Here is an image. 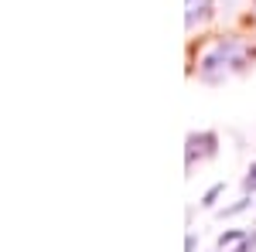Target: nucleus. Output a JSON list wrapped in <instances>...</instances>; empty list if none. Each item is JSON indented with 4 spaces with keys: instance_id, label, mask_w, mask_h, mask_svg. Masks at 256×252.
Masks as SVG:
<instances>
[{
    "instance_id": "nucleus-1",
    "label": "nucleus",
    "mask_w": 256,
    "mask_h": 252,
    "mask_svg": "<svg viewBox=\"0 0 256 252\" xmlns=\"http://www.w3.org/2000/svg\"><path fill=\"white\" fill-rule=\"evenodd\" d=\"M246 65V48L236 38H218L198 61V78L202 82H226Z\"/></svg>"
},
{
    "instance_id": "nucleus-2",
    "label": "nucleus",
    "mask_w": 256,
    "mask_h": 252,
    "mask_svg": "<svg viewBox=\"0 0 256 252\" xmlns=\"http://www.w3.org/2000/svg\"><path fill=\"white\" fill-rule=\"evenodd\" d=\"M216 143H218L216 133H192L188 136V167L195 164V154L198 157H216Z\"/></svg>"
},
{
    "instance_id": "nucleus-3",
    "label": "nucleus",
    "mask_w": 256,
    "mask_h": 252,
    "mask_svg": "<svg viewBox=\"0 0 256 252\" xmlns=\"http://www.w3.org/2000/svg\"><path fill=\"white\" fill-rule=\"evenodd\" d=\"M208 10H212V0H188V14H184V24H188V27L202 24V20L208 17Z\"/></svg>"
},
{
    "instance_id": "nucleus-4",
    "label": "nucleus",
    "mask_w": 256,
    "mask_h": 252,
    "mask_svg": "<svg viewBox=\"0 0 256 252\" xmlns=\"http://www.w3.org/2000/svg\"><path fill=\"white\" fill-rule=\"evenodd\" d=\"M250 205H253V194H242V198H239L236 205H229V208H222V212H218V218H232V215L246 212V208H250Z\"/></svg>"
},
{
    "instance_id": "nucleus-5",
    "label": "nucleus",
    "mask_w": 256,
    "mask_h": 252,
    "mask_svg": "<svg viewBox=\"0 0 256 252\" xmlns=\"http://www.w3.org/2000/svg\"><path fill=\"white\" fill-rule=\"evenodd\" d=\"M242 239H246V232H242V229H232V232H222L216 239V246L218 249H226V246H236V242H242Z\"/></svg>"
},
{
    "instance_id": "nucleus-6",
    "label": "nucleus",
    "mask_w": 256,
    "mask_h": 252,
    "mask_svg": "<svg viewBox=\"0 0 256 252\" xmlns=\"http://www.w3.org/2000/svg\"><path fill=\"white\" fill-rule=\"evenodd\" d=\"M222 191H226V184H212V188L205 191V198H202V208H216V201H218Z\"/></svg>"
},
{
    "instance_id": "nucleus-7",
    "label": "nucleus",
    "mask_w": 256,
    "mask_h": 252,
    "mask_svg": "<svg viewBox=\"0 0 256 252\" xmlns=\"http://www.w3.org/2000/svg\"><path fill=\"white\" fill-rule=\"evenodd\" d=\"M242 191H246V194H256V160H253V167H250V174L242 177Z\"/></svg>"
},
{
    "instance_id": "nucleus-8",
    "label": "nucleus",
    "mask_w": 256,
    "mask_h": 252,
    "mask_svg": "<svg viewBox=\"0 0 256 252\" xmlns=\"http://www.w3.org/2000/svg\"><path fill=\"white\" fill-rule=\"evenodd\" d=\"M232 252H256V235H246L242 242H236V249Z\"/></svg>"
},
{
    "instance_id": "nucleus-9",
    "label": "nucleus",
    "mask_w": 256,
    "mask_h": 252,
    "mask_svg": "<svg viewBox=\"0 0 256 252\" xmlns=\"http://www.w3.org/2000/svg\"><path fill=\"white\" fill-rule=\"evenodd\" d=\"M195 246H198V239L188 232V239H184V252H195Z\"/></svg>"
}]
</instances>
